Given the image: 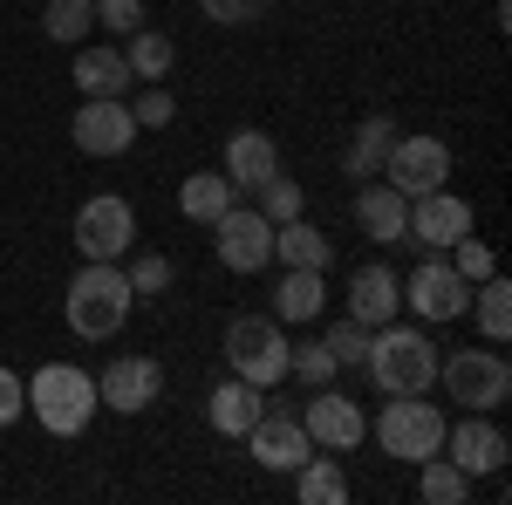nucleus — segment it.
Masks as SVG:
<instances>
[{
	"instance_id": "obj_25",
	"label": "nucleus",
	"mask_w": 512,
	"mask_h": 505,
	"mask_svg": "<svg viewBox=\"0 0 512 505\" xmlns=\"http://www.w3.org/2000/svg\"><path fill=\"white\" fill-rule=\"evenodd\" d=\"M233 198H239V192H233V178H226V171H192V178L178 185V212H185L192 226H212V219H219Z\"/></svg>"
},
{
	"instance_id": "obj_10",
	"label": "nucleus",
	"mask_w": 512,
	"mask_h": 505,
	"mask_svg": "<svg viewBox=\"0 0 512 505\" xmlns=\"http://www.w3.org/2000/svg\"><path fill=\"white\" fill-rule=\"evenodd\" d=\"M383 178H390L403 198H424V192H437V185H451V144L444 137H424V130H396V144H390V157H383Z\"/></svg>"
},
{
	"instance_id": "obj_39",
	"label": "nucleus",
	"mask_w": 512,
	"mask_h": 505,
	"mask_svg": "<svg viewBox=\"0 0 512 505\" xmlns=\"http://www.w3.org/2000/svg\"><path fill=\"white\" fill-rule=\"evenodd\" d=\"M21 417H28V383H21L14 369H0V430L21 424Z\"/></svg>"
},
{
	"instance_id": "obj_28",
	"label": "nucleus",
	"mask_w": 512,
	"mask_h": 505,
	"mask_svg": "<svg viewBox=\"0 0 512 505\" xmlns=\"http://www.w3.org/2000/svg\"><path fill=\"white\" fill-rule=\"evenodd\" d=\"M294 499H301V505H342V499H349V471L335 465V458H308V465H294Z\"/></svg>"
},
{
	"instance_id": "obj_11",
	"label": "nucleus",
	"mask_w": 512,
	"mask_h": 505,
	"mask_svg": "<svg viewBox=\"0 0 512 505\" xmlns=\"http://www.w3.org/2000/svg\"><path fill=\"white\" fill-rule=\"evenodd\" d=\"M472 233V205L451 192V185H437V192L410 198V219H403V246L417 239L424 253H451L458 239Z\"/></svg>"
},
{
	"instance_id": "obj_27",
	"label": "nucleus",
	"mask_w": 512,
	"mask_h": 505,
	"mask_svg": "<svg viewBox=\"0 0 512 505\" xmlns=\"http://www.w3.org/2000/svg\"><path fill=\"white\" fill-rule=\"evenodd\" d=\"M465 314H478V335H485V342H506L512 335V287L499 280V273H485V280L472 287V308Z\"/></svg>"
},
{
	"instance_id": "obj_30",
	"label": "nucleus",
	"mask_w": 512,
	"mask_h": 505,
	"mask_svg": "<svg viewBox=\"0 0 512 505\" xmlns=\"http://www.w3.org/2000/svg\"><path fill=\"white\" fill-rule=\"evenodd\" d=\"M41 28H48V41H62V48H82L89 28H96V0H48L41 7Z\"/></svg>"
},
{
	"instance_id": "obj_12",
	"label": "nucleus",
	"mask_w": 512,
	"mask_h": 505,
	"mask_svg": "<svg viewBox=\"0 0 512 505\" xmlns=\"http://www.w3.org/2000/svg\"><path fill=\"white\" fill-rule=\"evenodd\" d=\"M158 396H164V369L151 355H110L103 376H96V403L117 410V417H144Z\"/></svg>"
},
{
	"instance_id": "obj_35",
	"label": "nucleus",
	"mask_w": 512,
	"mask_h": 505,
	"mask_svg": "<svg viewBox=\"0 0 512 505\" xmlns=\"http://www.w3.org/2000/svg\"><path fill=\"white\" fill-rule=\"evenodd\" d=\"M123 280H130V294H144V301H151V294L171 287V260H164V253H137V260L123 267Z\"/></svg>"
},
{
	"instance_id": "obj_14",
	"label": "nucleus",
	"mask_w": 512,
	"mask_h": 505,
	"mask_svg": "<svg viewBox=\"0 0 512 505\" xmlns=\"http://www.w3.org/2000/svg\"><path fill=\"white\" fill-rule=\"evenodd\" d=\"M506 430L492 424L485 410H465L458 424H444V458L465 471V478H499L506 471Z\"/></svg>"
},
{
	"instance_id": "obj_36",
	"label": "nucleus",
	"mask_w": 512,
	"mask_h": 505,
	"mask_svg": "<svg viewBox=\"0 0 512 505\" xmlns=\"http://www.w3.org/2000/svg\"><path fill=\"white\" fill-rule=\"evenodd\" d=\"M451 267H458V273H465V280L478 287L485 273H499V260H492V246H485V239H472V233H465L458 246H451Z\"/></svg>"
},
{
	"instance_id": "obj_20",
	"label": "nucleus",
	"mask_w": 512,
	"mask_h": 505,
	"mask_svg": "<svg viewBox=\"0 0 512 505\" xmlns=\"http://www.w3.org/2000/svg\"><path fill=\"white\" fill-rule=\"evenodd\" d=\"M260 410H267V389L239 383V376H226V383L205 396V417H212V430H219V437H246V430L260 424Z\"/></svg>"
},
{
	"instance_id": "obj_7",
	"label": "nucleus",
	"mask_w": 512,
	"mask_h": 505,
	"mask_svg": "<svg viewBox=\"0 0 512 505\" xmlns=\"http://www.w3.org/2000/svg\"><path fill=\"white\" fill-rule=\"evenodd\" d=\"M212 253L226 273H260L274 267V226L253 212V198H233L219 219H212Z\"/></svg>"
},
{
	"instance_id": "obj_15",
	"label": "nucleus",
	"mask_w": 512,
	"mask_h": 505,
	"mask_svg": "<svg viewBox=\"0 0 512 505\" xmlns=\"http://www.w3.org/2000/svg\"><path fill=\"white\" fill-rule=\"evenodd\" d=\"M246 444H253V465H267V471H294V465L315 458V437L301 430V417L287 403H267L260 424L246 430Z\"/></svg>"
},
{
	"instance_id": "obj_6",
	"label": "nucleus",
	"mask_w": 512,
	"mask_h": 505,
	"mask_svg": "<svg viewBox=\"0 0 512 505\" xmlns=\"http://www.w3.org/2000/svg\"><path fill=\"white\" fill-rule=\"evenodd\" d=\"M437 383H444L451 403L492 417V410L512 396V362L499 355V342H492V349H458V355H437Z\"/></svg>"
},
{
	"instance_id": "obj_22",
	"label": "nucleus",
	"mask_w": 512,
	"mask_h": 505,
	"mask_svg": "<svg viewBox=\"0 0 512 505\" xmlns=\"http://www.w3.org/2000/svg\"><path fill=\"white\" fill-rule=\"evenodd\" d=\"M274 260H280V267L328 273V267H335V239L321 233V226H308V212H301V219H280V226H274Z\"/></svg>"
},
{
	"instance_id": "obj_1",
	"label": "nucleus",
	"mask_w": 512,
	"mask_h": 505,
	"mask_svg": "<svg viewBox=\"0 0 512 505\" xmlns=\"http://www.w3.org/2000/svg\"><path fill=\"white\" fill-rule=\"evenodd\" d=\"M376 396H431L437 383V342L410 321H383L369 328V355H362Z\"/></svg>"
},
{
	"instance_id": "obj_23",
	"label": "nucleus",
	"mask_w": 512,
	"mask_h": 505,
	"mask_svg": "<svg viewBox=\"0 0 512 505\" xmlns=\"http://www.w3.org/2000/svg\"><path fill=\"white\" fill-rule=\"evenodd\" d=\"M390 144H396V123L390 117H362V123H355V137H349V151H342V171H349L355 185H362V178H383Z\"/></svg>"
},
{
	"instance_id": "obj_31",
	"label": "nucleus",
	"mask_w": 512,
	"mask_h": 505,
	"mask_svg": "<svg viewBox=\"0 0 512 505\" xmlns=\"http://www.w3.org/2000/svg\"><path fill=\"white\" fill-rule=\"evenodd\" d=\"M246 198H253V212H260L267 226H280V219H301V212H308V192H301V185H294L287 171H274L267 185H253Z\"/></svg>"
},
{
	"instance_id": "obj_33",
	"label": "nucleus",
	"mask_w": 512,
	"mask_h": 505,
	"mask_svg": "<svg viewBox=\"0 0 512 505\" xmlns=\"http://www.w3.org/2000/svg\"><path fill=\"white\" fill-rule=\"evenodd\" d=\"M123 103H130L137 130H164V123L178 117V96H171L164 82H137V96H123Z\"/></svg>"
},
{
	"instance_id": "obj_4",
	"label": "nucleus",
	"mask_w": 512,
	"mask_h": 505,
	"mask_svg": "<svg viewBox=\"0 0 512 505\" xmlns=\"http://www.w3.org/2000/svg\"><path fill=\"white\" fill-rule=\"evenodd\" d=\"M287 335H280V321L274 314H233L226 321V369H233L239 383H253V389H274L287 383Z\"/></svg>"
},
{
	"instance_id": "obj_29",
	"label": "nucleus",
	"mask_w": 512,
	"mask_h": 505,
	"mask_svg": "<svg viewBox=\"0 0 512 505\" xmlns=\"http://www.w3.org/2000/svg\"><path fill=\"white\" fill-rule=\"evenodd\" d=\"M417 499H431V505H465V499H472V478L451 465L444 451H431V458L417 465Z\"/></svg>"
},
{
	"instance_id": "obj_21",
	"label": "nucleus",
	"mask_w": 512,
	"mask_h": 505,
	"mask_svg": "<svg viewBox=\"0 0 512 505\" xmlns=\"http://www.w3.org/2000/svg\"><path fill=\"white\" fill-rule=\"evenodd\" d=\"M69 76H76L82 96H130V82H137V76H130V62H123V48H110V41H96V48L82 41Z\"/></svg>"
},
{
	"instance_id": "obj_3",
	"label": "nucleus",
	"mask_w": 512,
	"mask_h": 505,
	"mask_svg": "<svg viewBox=\"0 0 512 505\" xmlns=\"http://www.w3.org/2000/svg\"><path fill=\"white\" fill-rule=\"evenodd\" d=\"M28 410H35V424L48 437H82L89 417L103 410L96 403V376L76 369V362H41L35 383H28Z\"/></svg>"
},
{
	"instance_id": "obj_13",
	"label": "nucleus",
	"mask_w": 512,
	"mask_h": 505,
	"mask_svg": "<svg viewBox=\"0 0 512 505\" xmlns=\"http://www.w3.org/2000/svg\"><path fill=\"white\" fill-rule=\"evenodd\" d=\"M69 137L82 157H123L137 144V117L123 96H82V110L69 117Z\"/></svg>"
},
{
	"instance_id": "obj_2",
	"label": "nucleus",
	"mask_w": 512,
	"mask_h": 505,
	"mask_svg": "<svg viewBox=\"0 0 512 505\" xmlns=\"http://www.w3.org/2000/svg\"><path fill=\"white\" fill-rule=\"evenodd\" d=\"M130 308H137V294H130L117 260H82V273L69 280V294H62V321H69V335H82V342L123 335Z\"/></svg>"
},
{
	"instance_id": "obj_24",
	"label": "nucleus",
	"mask_w": 512,
	"mask_h": 505,
	"mask_svg": "<svg viewBox=\"0 0 512 505\" xmlns=\"http://www.w3.org/2000/svg\"><path fill=\"white\" fill-rule=\"evenodd\" d=\"M328 308V273H308V267H287L274 287V321H315Z\"/></svg>"
},
{
	"instance_id": "obj_18",
	"label": "nucleus",
	"mask_w": 512,
	"mask_h": 505,
	"mask_svg": "<svg viewBox=\"0 0 512 505\" xmlns=\"http://www.w3.org/2000/svg\"><path fill=\"white\" fill-rule=\"evenodd\" d=\"M403 219H410V198L396 192L390 178H383V185L362 178V192H355V226L376 239V246H403Z\"/></svg>"
},
{
	"instance_id": "obj_19",
	"label": "nucleus",
	"mask_w": 512,
	"mask_h": 505,
	"mask_svg": "<svg viewBox=\"0 0 512 505\" xmlns=\"http://www.w3.org/2000/svg\"><path fill=\"white\" fill-rule=\"evenodd\" d=\"M219 171H226V178H233V192L246 198L253 185H267V178L280 171V144L267 137V130H233V137H226V164H219Z\"/></svg>"
},
{
	"instance_id": "obj_5",
	"label": "nucleus",
	"mask_w": 512,
	"mask_h": 505,
	"mask_svg": "<svg viewBox=\"0 0 512 505\" xmlns=\"http://www.w3.org/2000/svg\"><path fill=\"white\" fill-rule=\"evenodd\" d=\"M444 410L424 403V396H390L383 417L369 424V437L383 444V458H403V465H424L431 451H444Z\"/></svg>"
},
{
	"instance_id": "obj_32",
	"label": "nucleus",
	"mask_w": 512,
	"mask_h": 505,
	"mask_svg": "<svg viewBox=\"0 0 512 505\" xmlns=\"http://www.w3.org/2000/svg\"><path fill=\"white\" fill-rule=\"evenodd\" d=\"M287 376H301L308 389H328L342 376V362L328 355V342H301V349H287Z\"/></svg>"
},
{
	"instance_id": "obj_34",
	"label": "nucleus",
	"mask_w": 512,
	"mask_h": 505,
	"mask_svg": "<svg viewBox=\"0 0 512 505\" xmlns=\"http://www.w3.org/2000/svg\"><path fill=\"white\" fill-rule=\"evenodd\" d=\"M321 342H328V355H335L342 369H362V355H369V328H362L355 314H342V321H335Z\"/></svg>"
},
{
	"instance_id": "obj_37",
	"label": "nucleus",
	"mask_w": 512,
	"mask_h": 505,
	"mask_svg": "<svg viewBox=\"0 0 512 505\" xmlns=\"http://www.w3.org/2000/svg\"><path fill=\"white\" fill-rule=\"evenodd\" d=\"M205 7V21H219V28H253L260 14H267V0H198Z\"/></svg>"
},
{
	"instance_id": "obj_9",
	"label": "nucleus",
	"mask_w": 512,
	"mask_h": 505,
	"mask_svg": "<svg viewBox=\"0 0 512 505\" xmlns=\"http://www.w3.org/2000/svg\"><path fill=\"white\" fill-rule=\"evenodd\" d=\"M137 246V212L123 192H96L76 212V253L82 260H123Z\"/></svg>"
},
{
	"instance_id": "obj_8",
	"label": "nucleus",
	"mask_w": 512,
	"mask_h": 505,
	"mask_svg": "<svg viewBox=\"0 0 512 505\" xmlns=\"http://www.w3.org/2000/svg\"><path fill=\"white\" fill-rule=\"evenodd\" d=\"M403 308L417 314V321H431V328H444V321H458V314L472 308V280L451 267L444 253H424L417 273L403 280Z\"/></svg>"
},
{
	"instance_id": "obj_38",
	"label": "nucleus",
	"mask_w": 512,
	"mask_h": 505,
	"mask_svg": "<svg viewBox=\"0 0 512 505\" xmlns=\"http://www.w3.org/2000/svg\"><path fill=\"white\" fill-rule=\"evenodd\" d=\"M96 28L137 35V28H144V0H96Z\"/></svg>"
},
{
	"instance_id": "obj_17",
	"label": "nucleus",
	"mask_w": 512,
	"mask_h": 505,
	"mask_svg": "<svg viewBox=\"0 0 512 505\" xmlns=\"http://www.w3.org/2000/svg\"><path fill=\"white\" fill-rule=\"evenodd\" d=\"M349 314L362 321V328H383V321H396V314H403V280H396L383 260L355 267V280H349Z\"/></svg>"
},
{
	"instance_id": "obj_16",
	"label": "nucleus",
	"mask_w": 512,
	"mask_h": 505,
	"mask_svg": "<svg viewBox=\"0 0 512 505\" xmlns=\"http://www.w3.org/2000/svg\"><path fill=\"white\" fill-rule=\"evenodd\" d=\"M301 430L315 437V451H355L362 437H369V417H362V403L355 396H342V389L328 383V389H315V403H308V417H301Z\"/></svg>"
},
{
	"instance_id": "obj_26",
	"label": "nucleus",
	"mask_w": 512,
	"mask_h": 505,
	"mask_svg": "<svg viewBox=\"0 0 512 505\" xmlns=\"http://www.w3.org/2000/svg\"><path fill=\"white\" fill-rule=\"evenodd\" d=\"M123 62H130L137 82H164L171 62H178V41L158 35V28H137V35H123Z\"/></svg>"
}]
</instances>
